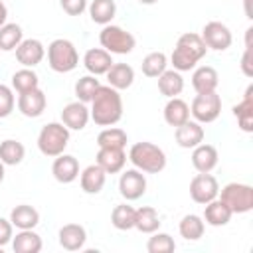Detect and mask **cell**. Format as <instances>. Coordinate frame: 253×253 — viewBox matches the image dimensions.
Segmentation results:
<instances>
[{
    "instance_id": "cell-31",
    "label": "cell",
    "mask_w": 253,
    "mask_h": 253,
    "mask_svg": "<svg viewBox=\"0 0 253 253\" xmlns=\"http://www.w3.org/2000/svg\"><path fill=\"white\" fill-rule=\"evenodd\" d=\"M87 10L95 24L107 26L113 22V18L117 14V4H115V0H91Z\"/></svg>"
},
{
    "instance_id": "cell-22",
    "label": "cell",
    "mask_w": 253,
    "mask_h": 253,
    "mask_svg": "<svg viewBox=\"0 0 253 253\" xmlns=\"http://www.w3.org/2000/svg\"><path fill=\"white\" fill-rule=\"evenodd\" d=\"M219 75L211 65H200L192 73V87L196 93H211L217 89Z\"/></svg>"
},
{
    "instance_id": "cell-13",
    "label": "cell",
    "mask_w": 253,
    "mask_h": 253,
    "mask_svg": "<svg viewBox=\"0 0 253 253\" xmlns=\"http://www.w3.org/2000/svg\"><path fill=\"white\" fill-rule=\"evenodd\" d=\"M43 57H45V47L40 40L28 38V40H22L20 45L16 47V59L24 67H36L43 61Z\"/></svg>"
},
{
    "instance_id": "cell-35",
    "label": "cell",
    "mask_w": 253,
    "mask_h": 253,
    "mask_svg": "<svg viewBox=\"0 0 253 253\" xmlns=\"http://www.w3.org/2000/svg\"><path fill=\"white\" fill-rule=\"evenodd\" d=\"M38 87H40V77L32 67H22L12 75V89L18 95L32 91V89H38Z\"/></svg>"
},
{
    "instance_id": "cell-27",
    "label": "cell",
    "mask_w": 253,
    "mask_h": 253,
    "mask_svg": "<svg viewBox=\"0 0 253 253\" xmlns=\"http://www.w3.org/2000/svg\"><path fill=\"white\" fill-rule=\"evenodd\" d=\"M43 247L42 237L34 229H20L12 237V249L14 253H40Z\"/></svg>"
},
{
    "instance_id": "cell-36",
    "label": "cell",
    "mask_w": 253,
    "mask_h": 253,
    "mask_svg": "<svg viewBox=\"0 0 253 253\" xmlns=\"http://www.w3.org/2000/svg\"><path fill=\"white\" fill-rule=\"evenodd\" d=\"M134 208L128 204H119L111 211V223L119 231H128L134 227Z\"/></svg>"
},
{
    "instance_id": "cell-44",
    "label": "cell",
    "mask_w": 253,
    "mask_h": 253,
    "mask_svg": "<svg viewBox=\"0 0 253 253\" xmlns=\"http://www.w3.org/2000/svg\"><path fill=\"white\" fill-rule=\"evenodd\" d=\"M251 55H253V45H245V53L241 57V71L245 77H253V61H251Z\"/></svg>"
},
{
    "instance_id": "cell-32",
    "label": "cell",
    "mask_w": 253,
    "mask_h": 253,
    "mask_svg": "<svg viewBox=\"0 0 253 253\" xmlns=\"http://www.w3.org/2000/svg\"><path fill=\"white\" fill-rule=\"evenodd\" d=\"M128 142V136L123 128L119 126H105L97 134V146L99 148H125Z\"/></svg>"
},
{
    "instance_id": "cell-47",
    "label": "cell",
    "mask_w": 253,
    "mask_h": 253,
    "mask_svg": "<svg viewBox=\"0 0 253 253\" xmlns=\"http://www.w3.org/2000/svg\"><path fill=\"white\" fill-rule=\"evenodd\" d=\"M140 4H144V6H152V4H156L158 0H138Z\"/></svg>"
},
{
    "instance_id": "cell-16",
    "label": "cell",
    "mask_w": 253,
    "mask_h": 253,
    "mask_svg": "<svg viewBox=\"0 0 253 253\" xmlns=\"http://www.w3.org/2000/svg\"><path fill=\"white\" fill-rule=\"evenodd\" d=\"M113 53H109L103 47H91L83 55V65L91 75H105L113 65Z\"/></svg>"
},
{
    "instance_id": "cell-11",
    "label": "cell",
    "mask_w": 253,
    "mask_h": 253,
    "mask_svg": "<svg viewBox=\"0 0 253 253\" xmlns=\"http://www.w3.org/2000/svg\"><path fill=\"white\" fill-rule=\"evenodd\" d=\"M146 192V176L144 172L130 168L125 170L119 178V194L126 200V202H134L138 198H142Z\"/></svg>"
},
{
    "instance_id": "cell-37",
    "label": "cell",
    "mask_w": 253,
    "mask_h": 253,
    "mask_svg": "<svg viewBox=\"0 0 253 253\" xmlns=\"http://www.w3.org/2000/svg\"><path fill=\"white\" fill-rule=\"evenodd\" d=\"M24 40V32L18 24H4L0 26V51H14L20 42Z\"/></svg>"
},
{
    "instance_id": "cell-23",
    "label": "cell",
    "mask_w": 253,
    "mask_h": 253,
    "mask_svg": "<svg viewBox=\"0 0 253 253\" xmlns=\"http://www.w3.org/2000/svg\"><path fill=\"white\" fill-rule=\"evenodd\" d=\"M233 115L243 132H253V85L245 89L243 99L233 107Z\"/></svg>"
},
{
    "instance_id": "cell-5",
    "label": "cell",
    "mask_w": 253,
    "mask_h": 253,
    "mask_svg": "<svg viewBox=\"0 0 253 253\" xmlns=\"http://www.w3.org/2000/svg\"><path fill=\"white\" fill-rule=\"evenodd\" d=\"M47 65L55 73H69L79 65V53L75 45L65 40L57 38L47 45Z\"/></svg>"
},
{
    "instance_id": "cell-12",
    "label": "cell",
    "mask_w": 253,
    "mask_h": 253,
    "mask_svg": "<svg viewBox=\"0 0 253 253\" xmlns=\"http://www.w3.org/2000/svg\"><path fill=\"white\" fill-rule=\"evenodd\" d=\"M45 105H47V97L40 87L18 95V111L28 119L42 117L45 111Z\"/></svg>"
},
{
    "instance_id": "cell-30",
    "label": "cell",
    "mask_w": 253,
    "mask_h": 253,
    "mask_svg": "<svg viewBox=\"0 0 253 253\" xmlns=\"http://www.w3.org/2000/svg\"><path fill=\"white\" fill-rule=\"evenodd\" d=\"M134 227L140 233H154L160 227V215L156 208L152 206H142L134 211Z\"/></svg>"
},
{
    "instance_id": "cell-28",
    "label": "cell",
    "mask_w": 253,
    "mask_h": 253,
    "mask_svg": "<svg viewBox=\"0 0 253 253\" xmlns=\"http://www.w3.org/2000/svg\"><path fill=\"white\" fill-rule=\"evenodd\" d=\"M10 221L18 229H34L40 223V211L28 204H20V206L12 208Z\"/></svg>"
},
{
    "instance_id": "cell-46",
    "label": "cell",
    "mask_w": 253,
    "mask_h": 253,
    "mask_svg": "<svg viewBox=\"0 0 253 253\" xmlns=\"http://www.w3.org/2000/svg\"><path fill=\"white\" fill-rule=\"evenodd\" d=\"M4 174H6V172H4V162L0 160V184L4 182Z\"/></svg>"
},
{
    "instance_id": "cell-42",
    "label": "cell",
    "mask_w": 253,
    "mask_h": 253,
    "mask_svg": "<svg viewBox=\"0 0 253 253\" xmlns=\"http://www.w3.org/2000/svg\"><path fill=\"white\" fill-rule=\"evenodd\" d=\"M59 6L67 16H81L89 4L87 0H59Z\"/></svg>"
},
{
    "instance_id": "cell-34",
    "label": "cell",
    "mask_w": 253,
    "mask_h": 253,
    "mask_svg": "<svg viewBox=\"0 0 253 253\" xmlns=\"http://www.w3.org/2000/svg\"><path fill=\"white\" fill-rule=\"evenodd\" d=\"M24 156H26V148L20 140L6 138L0 142V160L4 162V166H16L24 160Z\"/></svg>"
},
{
    "instance_id": "cell-3",
    "label": "cell",
    "mask_w": 253,
    "mask_h": 253,
    "mask_svg": "<svg viewBox=\"0 0 253 253\" xmlns=\"http://www.w3.org/2000/svg\"><path fill=\"white\" fill-rule=\"evenodd\" d=\"M126 160H130V164L144 172V174H158L166 168V154L160 146H156L154 142H134L128 150Z\"/></svg>"
},
{
    "instance_id": "cell-40",
    "label": "cell",
    "mask_w": 253,
    "mask_h": 253,
    "mask_svg": "<svg viewBox=\"0 0 253 253\" xmlns=\"http://www.w3.org/2000/svg\"><path fill=\"white\" fill-rule=\"evenodd\" d=\"M174 249H176V243H174L172 235H168V233L154 231L152 237H148V243H146L148 253H170Z\"/></svg>"
},
{
    "instance_id": "cell-9",
    "label": "cell",
    "mask_w": 253,
    "mask_h": 253,
    "mask_svg": "<svg viewBox=\"0 0 253 253\" xmlns=\"http://www.w3.org/2000/svg\"><path fill=\"white\" fill-rule=\"evenodd\" d=\"M217 194H219V184L210 172H198L190 180V198L196 204L206 206L208 202L215 200Z\"/></svg>"
},
{
    "instance_id": "cell-25",
    "label": "cell",
    "mask_w": 253,
    "mask_h": 253,
    "mask_svg": "<svg viewBox=\"0 0 253 253\" xmlns=\"http://www.w3.org/2000/svg\"><path fill=\"white\" fill-rule=\"evenodd\" d=\"M164 121L174 128L184 125L186 121H190V105L180 97L168 99V103L164 105Z\"/></svg>"
},
{
    "instance_id": "cell-6",
    "label": "cell",
    "mask_w": 253,
    "mask_h": 253,
    "mask_svg": "<svg viewBox=\"0 0 253 253\" xmlns=\"http://www.w3.org/2000/svg\"><path fill=\"white\" fill-rule=\"evenodd\" d=\"M99 43L103 49H107L109 53H117V55H126L134 49L136 40L130 32H126L121 26L115 24H107L103 26V30L99 32Z\"/></svg>"
},
{
    "instance_id": "cell-43",
    "label": "cell",
    "mask_w": 253,
    "mask_h": 253,
    "mask_svg": "<svg viewBox=\"0 0 253 253\" xmlns=\"http://www.w3.org/2000/svg\"><path fill=\"white\" fill-rule=\"evenodd\" d=\"M12 237H14V225H12V221L0 217V247L12 243Z\"/></svg>"
},
{
    "instance_id": "cell-41",
    "label": "cell",
    "mask_w": 253,
    "mask_h": 253,
    "mask_svg": "<svg viewBox=\"0 0 253 253\" xmlns=\"http://www.w3.org/2000/svg\"><path fill=\"white\" fill-rule=\"evenodd\" d=\"M16 107V99H14V89L0 83V119H6L12 115Z\"/></svg>"
},
{
    "instance_id": "cell-29",
    "label": "cell",
    "mask_w": 253,
    "mask_h": 253,
    "mask_svg": "<svg viewBox=\"0 0 253 253\" xmlns=\"http://www.w3.org/2000/svg\"><path fill=\"white\" fill-rule=\"evenodd\" d=\"M156 79H158V91H160L164 97H168V99L178 97V95L184 91V77H182V73L176 71V69H166V71L160 73Z\"/></svg>"
},
{
    "instance_id": "cell-7",
    "label": "cell",
    "mask_w": 253,
    "mask_h": 253,
    "mask_svg": "<svg viewBox=\"0 0 253 253\" xmlns=\"http://www.w3.org/2000/svg\"><path fill=\"white\" fill-rule=\"evenodd\" d=\"M217 198L231 210V213H249L253 210V188L241 182L225 184Z\"/></svg>"
},
{
    "instance_id": "cell-26",
    "label": "cell",
    "mask_w": 253,
    "mask_h": 253,
    "mask_svg": "<svg viewBox=\"0 0 253 253\" xmlns=\"http://www.w3.org/2000/svg\"><path fill=\"white\" fill-rule=\"evenodd\" d=\"M105 75H107L109 85L113 89H117V91L128 89L132 85V81H134V69L128 63H113L111 69Z\"/></svg>"
},
{
    "instance_id": "cell-33",
    "label": "cell",
    "mask_w": 253,
    "mask_h": 253,
    "mask_svg": "<svg viewBox=\"0 0 253 253\" xmlns=\"http://www.w3.org/2000/svg\"><path fill=\"white\" fill-rule=\"evenodd\" d=\"M204 229H206V221L196 213L184 215L178 225V231L186 241H198L204 235Z\"/></svg>"
},
{
    "instance_id": "cell-21",
    "label": "cell",
    "mask_w": 253,
    "mask_h": 253,
    "mask_svg": "<svg viewBox=\"0 0 253 253\" xmlns=\"http://www.w3.org/2000/svg\"><path fill=\"white\" fill-rule=\"evenodd\" d=\"M217 148L213 144H206L200 142L198 146H194L192 152V166L198 172H211L217 166Z\"/></svg>"
},
{
    "instance_id": "cell-18",
    "label": "cell",
    "mask_w": 253,
    "mask_h": 253,
    "mask_svg": "<svg viewBox=\"0 0 253 253\" xmlns=\"http://www.w3.org/2000/svg\"><path fill=\"white\" fill-rule=\"evenodd\" d=\"M174 138L180 148H194L204 142V126L198 121H186L184 125L176 126Z\"/></svg>"
},
{
    "instance_id": "cell-17",
    "label": "cell",
    "mask_w": 253,
    "mask_h": 253,
    "mask_svg": "<svg viewBox=\"0 0 253 253\" xmlns=\"http://www.w3.org/2000/svg\"><path fill=\"white\" fill-rule=\"evenodd\" d=\"M57 241L65 251H79L85 247L87 231L79 223H65L57 233Z\"/></svg>"
},
{
    "instance_id": "cell-8",
    "label": "cell",
    "mask_w": 253,
    "mask_h": 253,
    "mask_svg": "<svg viewBox=\"0 0 253 253\" xmlns=\"http://www.w3.org/2000/svg\"><path fill=\"white\" fill-rule=\"evenodd\" d=\"M190 115L200 123L208 125L213 123L221 115V97L211 91V93H198L190 105Z\"/></svg>"
},
{
    "instance_id": "cell-20",
    "label": "cell",
    "mask_w": 253,
    "mask_h": 253,
    "mask_svg": "<svg viewBox=\"0 0 253 253\" xmlns=\"http://www.w3.org/2000/svg\"><path fill=\"white\" fill-rule=\"evenodd\" d=\"M105 182H107V174L97 162L89 164L79 172V184L85 194H99L105 188Z\"/></svg>"
},
{
    "instance_id": "cell-14",
    "label": "cell",
    "mask_w": 253,
    "mask_h": 253,
    "mask_svg": "<svg viewBox=\"0 0 253 253\" xmlns=\"http://www.w3.org/2000/svg\"><path fill=\"white\" fill-rule=\"evenodd\" d=\"M51 174L59 184H71L79 178V160L71 154H59L55 156L51 164Z\"/></svg>"
},
{
    "instance_id": "cell-38",
    "label": "cell",
    "mask_w": 253,
    "mask_h": 253,
    "mask_svg": "<svg viewBox=\"0 0 253 253\" xmlns=\"http://www.w3.org/2000/svg\"><path fill=\"white\" fill-rule=\"evenodd\" d=\"M168 67V57L164 51H150L142 63H140V69L146 77H158L160 73H164Z\"/></svg>"
},
{
    "instance_id": "cell-24",
    "label": "cell",
    "mask_w": 253,
    "mask_h": 253,
    "mask_svg": "<svg viewBox=\"0 0 253 253\" xmlns=\"http://www.w3.org/2000/svg\"><path fill=\"white\" fill-rule=\"evenodd\" d=\"M231 210L219 200V198H215V200H211V202H208L206 206H204V215H202V219L208 223V225H211V227H221V225H227L229 223V219H231Z\"/></svg>"
},
{
    "instance_id": "cell-1",
    "label": "cell",
    "mask_w": 253,
    "mask_h": 253,
    "mask_svg": "<svg viewBox=\"0 0 253 253\" xmlns=\"http://www.w3.org/2000/svg\"><path fill=\"white\" fill-rule=\"evenodd\" d=\"M91 121L97 126H113L123 119V97L121 91L111 85H99L89 109Z\"/></svg>"
},
{
    "instance_id": "cell-4",
    "label": "cell",
    "mask_w": 253,
    "mask_h": 253,
    "mask_svg": "<svg viewBox=\"0 0 253 253\" xmlns=\"http://www.w3.org/2000/svg\"><path fill=\"white\" fill-rule=\"evenodd\" d=\"M69 144V128L63 123H47L38 134V148L43 156L55 158L65 152Z\"/></svg>"
},
{
    "instance_id": "cell-45",
    "label": "cell",
    "mask_w": 253,
    "mask_h": 253,
    "mask_svg": "<svg viewBox=\"0 0 253 253\" xmlns=\"http://www.w3.org/2000/svg\"><path fill=\"white\" fill-rule=\"evenodd\" d=\"M6 20H8V8H6V4L0 0V26H4Z\"/></svg>"
},
{
    "instance_id": "cell-2",
    "label": "cell",
    "mask_w": 253,
    "mask_h": 253,
    "mask_svg": "<svg viewBox=\"0 0 253 253\" xmlns=\"http://www.w3.org/2000/svg\"><path fill=\"white\" fill-rule=\"evenodd\" d=\"M208 53V47L202 40L200 34L194 32H186L178 38L176 47L170 55V63L176 71H190L198 65V61Z\"/></svg>"
},
{
    "instance_id": "cell-19",
    "label": "cell",
    "mask_w": 253,
    "mask_h": 253,
    "mask_svg": "<svg viewBox=\"0 0 253 253\" xmlns=\"http://www.w3.org/2000/svg\"><path fill=\"white\" fill-rule=\"evenodd\" d=\"M95 162L105 170V174H119L126 164V152L125 148H99Z\"/></svg>"
},
{
    "instance_id": "cell-39",
    "label": "cell",
    "mask_w": 253,
    "mask_h": 253,
    "mask_svg": "<svg viewBox=\"0 0 253 253\" xmlns=\"http://www.w3.org/2000/svg\"><path fill=\"white\" fill-rule=\"evenodd\" d=\"M99 79L95 77V75H83V77H79L77 81H75V97H77V101H81V103H91V99L95 97V93H97V89H99Z\"/></svg>"
},
{
    "instance_id": "cell-15",
    "label": "cell",
    "mask_w": 253,
    "mask_h": 253,
    "mask_svg": "<svg viewBox=\"0 0 253 253\" xmlns=\"http://www.w3.org/2000/svg\"><path fill=\"white\" fill-rule=\"evenodd\" d=\"M91 115H89V109L85 103L81 101H73V103H67L61 111V123L69 128V130H83L89 123Z\"/></svg>"
},
{
    "instance_id": "cell-10",
    "label": "cell",
    "mask_w": 253,
    "mask_h": 253,
    "mask_svg": "<svg viewBox=\"0 0 253 253\" xmlns=\"http://www.w3.org/2000/svg\"><path fill=\"white\" fill-rule=\"evenodd\" d=\"M200 36H202L206 47H208V49H213V51H225V49L231 45V42H233L231 30H229L225 24L217 22V20L208 22V24L204 26V30H202Z\"/></svg>"
}]
</instances>
